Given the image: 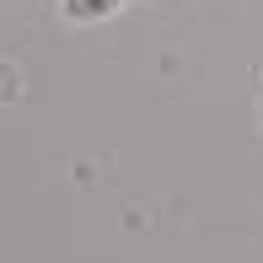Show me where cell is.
Segmentation results:
<instances>
[{
    "instance_id": "6da1fadb",
    "label": "cell",
    "mask_w": 263,
    "mask_h": 263,
    "mask_svg": "<svg viewBox=\"0 0 263 263\" xmlns=\"http://www.w3.org/2000/svg\"><path fill=\"white\" fill-rule=\"evenodd\" d=\"M129 0H59V11H65L70 22H102L113 16V11H124Z\"/></svg>"
},
{
    "instance_id": "7a4b0ae2",
    "label": "cell",
    "mask_w": 263,
    "mask_h": 263,
    "mask_svg": "<svg viewBox=\"0 0 263 263\" xmlns=\"http://www.w3.org/2000/svg\"><path fill=\"white\" fill-rule=\"evenodd\" d=\"M0 102H22V70L0 59Z\"/></svg>"
}]
</instances>
